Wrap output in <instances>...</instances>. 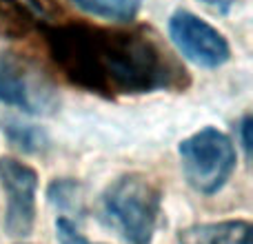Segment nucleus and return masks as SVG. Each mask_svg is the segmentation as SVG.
I'll return each mask as SVG.
<instances>
[{
  "label": "nucleus",
  "instance_id": "7",
  "mask_svg": "<svg viewBox=\"0 0 253 244\" xmlns=\"http://www.w3.org/2000/svg\"><path fill=\"white\" fill-rule=\"evenodd\" d=\"M178 244H251V224L247 220L193 224L178 233Z\"/></svg>",
  "mask_w": 253,
  "mask_h": 244
},
{
  "label": "nucleus",
  "instance_id": "10",
  "mask_svg": "<svg viewBox=\"0 0 253 244\" xmlns=\"http://www.w3.org/2000/svg\"><path fill=\"white\" fill-rule=\"evenodd\" d=\"M49 200L60 209H78L80 206V184L74 180H56L49 187Z\"/></svg>",
  "mask_w": 253,
  "mask_h": 244
},
{
  "label": "nucleus",
  "instance_id": "8",
  "mask_svg": "<svg viewBox=\"0 0 253 244\" xmlns=\"http://www.w3.org/2000/svg\"><path fill=\"white\" fill-rule=\"evenodd\" d=\"M80 11L111 22H129L138 16L144 0H71Z\"/></svg>",
  "mask_w": 253,
  "mask_h": 244
},
{
  "label": "nucleus",
  "instance_id": "2",
  "mask_svg": "<svg viewBox=\"0 0 253 244\" xmlns=\"http://www.w3.org/2000/svg\"><path fill=\"white\" fill-rule=\"evenodd\" d=\"M162 211V191L149 175L125 173L102 193V215L126 244H151Z\"/></svg>",
  "mask_w": 253,
  "mask_h": 244
},
{
  "label": "nucleus",
  "instance_id": "12",
  "mask_svg": "<svg viewBox=\"0 0 253 244\" xmlns=\"http://www.w3.org/2000/svg\"><path fill=\"white\" fill-rule=\"evenodd\" d=\"M240 138H242L245 153L249 156L251 153V116H245V118L240 120Z\"/></svg>",
  "mask_w": 253,
  "mask_h": 244
},
{
  "label": "nucleus",
  "instance_id": "4",
  "mask_svg": "<svg viewBox=\"0 0 253 244\" xmlns=\"http://www.w3.org/2000/svg\"><path fill=\"white\" fill-rule=\"evenodd\" d=\"M0 102L31 116H49L56 111L58 96L53 84L27 60L0 53Z\"/></svg>",
  "mask_w": 253,
  "mask_h": 244
},
{
  "label": "nucleus",
  "instance_id": "5",
  "mask_svg": "<svg viewBox=\"0 0 253 244\" xmlns=\"http://www.w3.org/2000/svg\"><path fill=\"white\" fill-rule=\"evenodd\" d=\"M169 38L189 62L202 69H218L231 58L227 38L191 11H175L169 18Z\"/></svg>",
  "mask_w": 253,
  "mask_h": 244
},
{
  "label": "nucleus",
  "instance_id": "11",
  "mask_svg": "<svg viewBox=\"0 0 253 244\" xmlns=\"http://www.w3.org/2000/svg\"><path fill=\"white\" fill-rule=\"evenodd\" d=\"M56 238H58L60 244H93L78 231V227H76L69 218H58L56 220Z\"/></svg>",
  "mask_w": 253,
  "mask_h": 244
},
{
  "label": "nucleus",
  "instance_id": "3",
  "mask_svg": "<svg viewBox=\"0 0 253 244\" xmlns=\"http://www.w3.org/2000/svg\"><path fill=\"white\" fill-rule=\"evenodd\" d=\"M178 153L187 182L205 196H213L229 182L238 160L231 138L215 126H205L184 138Z\"/></svg>",
  "mask_w": 253,
  "mask_h": 244
},
{
  "label": "nucleus",
  "instance_id": "9",
  "mask_svg": "<svg viewBox=\"0 0 253 244\" xmlns=\"http://www.w3.org/2000/svg\"><path fill=\"white\" fill-rule=\"evenodd\" d=\"M4 133H7L9 142L16 144L18 149L27 153H38L47 147V135L42 129L34 124H20V122H9L4 126Z\"/></svg>",
  "mask_w": 253,
  "mask_h": 244
},
{
  "label": "nucleus",
  "instance_id": "1",
  "mask_svg": "<svg viewBox=\"0 0 253 244\" xmlns=\"http://www.w3.org/2000/svg\"><path fill=\"white\" fill-rule=\"evenodd\" d=\"M44 40L62 76L89 93L135 96L182 84L184 71L144 31L58 25Z\"/></svg>",
  "mask_w": 253,
  "mask_h": 244
},
{
  "label": "nucleus",
  "instance_id": "13",
  "mask_svg": "<svg viewBox=\"0 0 253 244\" xmlns=\"http://www.w3.org/2000/svg\"><path fill=\"white\" fill-rule=\"evenodd\" d=\"M205 7H209L211 11H218V13H227L229 9L236 4V0H200Z\"/></svg>",
  "mask_w": 253,
  "mask_h": 244
},
{
  "label": "nucleus",
  "instance_id": "6",
  "mask_svg": "<svg viewBox=\"0 0 253 244\" xmlns=\"http://www.w3.org/2000/svg\"><path fill=\"white\" fill-rule=\"evenodd\" d=\"M0 184L7 196L4 231L11 238H25L36 222V193L38 173L18 158H0Z\"/></svg>",
  "mask_w": 253,
  "mask_h": 244
}]
</instances>
